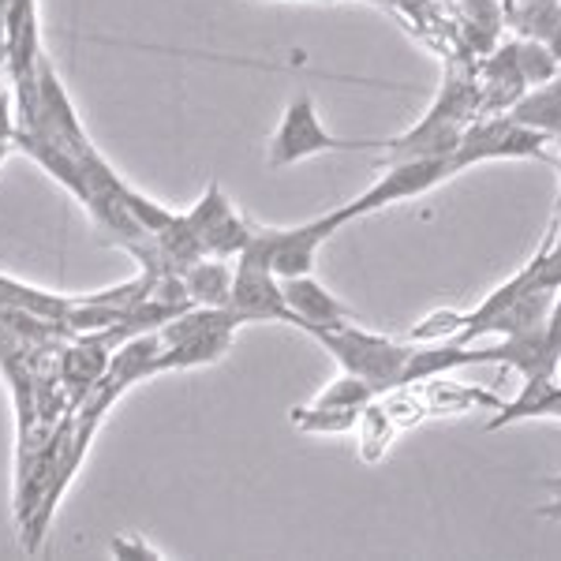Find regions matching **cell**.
Instances as JSON below:
<instances>
[{"label":"cell","instance_id":"obj_1","mask_svg":"<svg viewBox=\"0 0 561 561\" xmlns=\"http://www.w3.org/2000/svg\"><path fill=\"white\" fill-rule=\"evenodd\" d=\"M307 337L319 341V345L337 359L341 370H348V375L375 386L378 397L401 386L404 364H409V356H412V341L382 337V333H370L356 322L333 325V330H314V333H307Z\"/></svg>","mask_w":561,"mask_h":561},{"label":"cell","instance_id":"obj_2","mask_svg":"<svg viewBox=\"0 0 561 561\" xmlns=\"http://www.w3.org/2000/svg\"><path fill=\"white\" fill-rule=\"evenodd\" d=\"M345 225H352V217L345 206H337V210L314 217V221L296 225V229H255L248 248L237 259L262 270H274L277 277H304L314 270L322 243L337 229H345Z\"/></svg>","mask_w":561,"mask_h":561},{"label":"cell","instance_id":"obj_3","mask_svg":"<svg viewBox=\"0 0 561 561\" xmlns=\"http://www.w3.org/2000/svg\"><path fill=\"white\" fill-rule=\"evenodd\" d=\"M389 139H337L322 128L319 121V108H314V98L296 94L293 102L285 105L280 113V124L270 139V169H288V165H300V161L314 158V153H356V150H382L386 153Z\"/></svg>","mask_w":561,"mask_h":561},{"label":"cell","instance_id":"obj_4","mask_svg":"<svg viewBox=\"0 0 561 561\" xmlns=\"http://www.w3.org/2000/svg\"><path fill=\"white\" fill-rule=\"evenodd\" d=\"M457 173H465V169L457 165L454 153H404V158L389 161L386 173L378 176L364 195L345 203V210L352 221H359V217L378 214L393 203H409V198L431 195L434 187H442Z\"/></svg>","mask_w":561,"mask_h":561},{"label":"cell","instance_id":"obj_5","mask_svg":"<svg viewBox=\"0 0 561 561\" xmlns=\"http://www.w3.org/2000/svg\"><path fill=\"white\" fill-rule=\"evenodd\" d=\"M547 142H550V135L524 128L510 113H497V116H479V121L468 124L454 158L460 169L483 165V161H502V158L547 161Z\"/></svg>","mask_w":561,"mask_h":561},{"label":"cell","instance_id":"obj_6","mask_svg":"<svg viewBox=\"0 0 561 561\" xmlns=\"http://www.w3.org/2000/svg\"><path fill=\"white\" fill-rule=\"evenodd\" d=\"M187 221H192L206 259H237L248 248L251 232H255V225L232 206V198L221 192L217 180L206 187V195L198 198L192 210H187Z\"/></svg>","mask_w":561,"mask_h":561},{"label":"cell","instance_id":"obj_7","mask_svg":"<svg viewBox=\"0 0 561 561\" xmlns=\"http://www.w3.org/2000/svg\"><path fill=\"white\" fill-rule=\"evenodd\" d=\"M229 307L240 314L243 325L251 322H285L296 325V311L285 300V288H280V277L274 270L251 266V262H240L232 266V296Z\"/></svg>","mask_w":561,"mask_h":561},{"label":"cell","instance_id":"obj_8","mask_svg":"<svg viewBox=\"0 0 561 561\" xmlns=\"http://www.w3.org/2000/svg\"><path fill=\"white\" fill-rule=\"evenodd\" d=\"M116 345L108 341L105 330L98 333H76L71 341H65V348L57 352V375H60V386L68 393V404L76 409L79 401L102 382L108 359H113Z\"/></svg>","mask_w":561,"mask_h":561},{"label":"cell","instance_id":"obj_9","mask_svg":"<svg viewBox=\"0 0 561 561\" xmlns=\"http://www.w3.org/2000/svg\"><path fill=\"white\" fill-rule=\"evenodd\" d=\"M240 314L232 311L229 319L214 322V325H203L195 333H184V337L169 341L161 345L158 352V364H153V375H165V370H192V367H210L225 352L232 348V337L240 330Z\"/></svg>","mask_w":561,"mask_h":561},{"label":"cell","instance_id":"obj_10","mask_svg":"<svg viewBox=\"0 0 561 561\" xmlns=\"http://www.w3.org/2000/svg\"><path fill=\"white\" fill-rule=\"evenodd\" d=\"M280 288H285V300L296 311V330L314 333V330H333V325L356 322L352 307L345 300L330 293L322 280H314L311 274L304 277H280Z\"/></svg>","mask_w":561,"mask_h":561},{"label":"cell","instance_id":"obj_11","mask_svg":"<svg viewBox=\"0 0 561 561\" xmlns=\"http://www.w3.org/2000/svg\"><path fill=\"white\" fill-rule=\"evenodd\" d=\"M524 420H561V382L558 375H531L524 378L520 393L502 401L497 412L486 420V431H502Z\"/></svg>","mask_w":561,"mask_h":561},{"label":"cell","instance_id":"obj_12","mask_svg":"<svg viewBox=\"0 0 561 561\" xmlns=\"http://www.w3.org/2000/svg\"><path fill=\"white\" fill-rule=\"evenodd\" d=\"M71 304H76V296H60V293H53V288H38V285H26L20 277L0 274V307H8V311L34 314V319L65 325L68 330Z\"/></svg>","mask_w":561,"mask_h":561},{"label":"cell","instance_id":"obj_13","mask_svg":"<svg viewBox=\"0 0 561 561\" xmlns=\"http://www.w3.org/2000/svg\"><path fill=\"white\" fill-rule=\"evenodd\" d=\"M505 113L517 124H524V128H536L542 135H550V139H561V79L524 90Z\"/></svg>","mask_w":561,"mask_h":561},{"label":"cell","instance_id":"obj_14","mask_svg":"<svg viewBox=\"0 0 561 561\" xmlns=\"http://www.w3.org/2000/svg\"><path fill=\"white\" fill-rule=\"evenodd\" d=\"M180 277H184V288L195 307H229V296H232L229 259H198L195 266H187Z\"/></svg>","mask_w":561,"mask_h":561},{"label":"cell","instance_id":"obj_15","mask_svg":"<svg viewBox=\"0 0 561 561\" xmlns=\"http://www.w3.org/2000/svg\"><path fill=\"white\" fill-rule=\"evenodd\" d=\"M513 57H517V71L524 79V87H542L550 79L561 76V60L536 38H517L513 42Z\"/></svg>","mask_w":561,"mask_h":561},{"label":"cell","instance_id":"obj_16","mask_svg":"<svg viewBox=\"0 0 561 561\" xmlns=\"http://www.w3.org/2000/svg\"><path fill=\"white\" fill-rule=\"evenodd\" d=\"M364 409H333V404H304L293 409V423L307 434H345L356 431Z\"/></svg>","mask_w":561,"mask_h":561},{"label":"cell","instance_id":"obj_17","mask_svg":"<svg viewBox=\"0 0 561 561\" xmlns=\"http://www.w3.org/2000/svg\"><path fill=\"white\" fill-rule=\"evenodd\" d=\"M393 415L386 412V404H375L370 401L364 415H359L356 431H359V454H364V460H378L386 454L389 438H393Z\"/></svg>","mask_w":561,"mask_h":561},{"label":"cell","instance_id":"obj_18","mask_svg":"<svg viewBox=\"0 0 561 561\" xmlns=\"http://www.w3.org/2000/svg\"><path fill=\"white\" fill-rule=\"evenodd\" d=\"M370 401H378V389L370 382H364V378L341 370V375L333 378V382L325 386L311 404H333V409H367Z\"/></svg>","mask_w":561,"mask_h":561},{"label":"cell","instance_id":"obj_19","mask_svg":"<svg viewBox=\"0 0 561 561\" xmlns=\"http://www.w3.org/2000/svg\"><path fill=\"white\" fill-rule=\"evenodd\" d=\"M460 330H465V311H449V307H442V311L423 314V319L412 325L409 341L412 345H438V341H457Z\"/></svg>","mask_w":561,"mask_h":561},{"label":"cell","instance_id":"obj_20","mask_svg":"<svg viewBox=\"0 0 561 561\" xmlns=\"http://www.w3.org/2000/svg\"><path fill=\"white\" fill-rule=\"evenodd\" d=\"M378 8L397 12V15H409V20H415V23H423L434 15V0H378Z\"/></svg>","mask_w":561,"mask_h":561},{"label":"cell","instance_id":"obj_21","mask_svg":"<svg viewBox=\"0 0 561 561\" xmlns=\"http://www.w3.org/2000/svg\"><path fill=\"white\" fill-rule=\"evenodd\" d=\"M113 554L116 558H161L158 550L147 547L142 539H113Z\"/></svg>","mask_w":561,"mask_h":561},{"label":"cell","instance_id":"obj_22","mask_svg":"<svg viewBox=\"0 0 561 561\" xmlns=\"http://www.w3.org/2000/svg\"><path fill=\"white\" fill-rule=\"evenodd\" d=\"M536 517H542V520H561V494H550V502L539 505Z\"/></svg>","mask_w":561,"mask_h":561},{"label":"cell","instance_id":"obj_23","mask_svg":"<svg viewBox=\"0 0 561 561\" xmlns=\"http://www.w3.org/2000/svg\"><path fill=\"white\" fill-rule=\"evenodd\" d=\"M15 150V131L12 135H0V165H4V158Z\"/></svg>","mask_w":561,"mask_h":561},{"label":"cell","instance_id":"obj_24","mask_svg":"<svg viewBox=\"0 0 561 561\" xmlns=\"http://www.w3.org/2000/svg\"><path fill=\"white\" fill-rule=\"evenodd\" d=\"M542 491H547V494H561V476H547V479H542Z\"/></svg>","mask_w":561,"mask_h":561},{"label":"cell","instance_id":"obj_25","mask_svg":"<svg viewBox=\"0 0 561 561\" xmlns=\"http://www.w3.org/2000/svg\"><path fill=\"white\" fill-rule=\"evenodd\" d=\"M311 4H375L378 8V0H311Z\"/></svg>","mask_w":561,"mask_h":561},{"label":"cell","instance_id":"obj_26","mask_svg":"<svg viewBox=\"0 0 561 561\" xmlns=\"http://www.w3.org/2000/svg\"><path fill=\"white\" fill-rule=\"evenodd\" d=\"M558 184H561V153H558Z\"/></svg>","mask_w":561,"mask_h":561},{"label":"cell","instance_id":"obj_27","mask_svg":"<svg viewBox=\"0 0 561 561\" xmlns=\"http://www.w3.org/2000/svg\"><path fill=\"white\" fill-rule=\"evenodd\" d=\"M558 375H561V359H558Z\"/></svg>","mask_w":561,"mask_h":561},{"label":"cell","instance_id":"obj_28","mask_svg":"<svg viewBox=\"0 0 561 561\" xmlns=\"http://www.w3.org/2000/svg\"><path fill=\"white\" fill-rule=\"evenodd\" d=\"M558 79H561V76H558Z\"/></svg>","mask_w":561,"mask_h":561}]
</instances>
